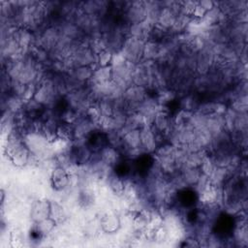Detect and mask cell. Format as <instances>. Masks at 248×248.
<instances>
[{
    "mask_svg": "<svg viewBox=\"0 0 248 248\" xmlns=\"http://www.w3.org/2000/svg\"><path fill=\"white\" fill-rule=\"evenodd\" d=\"M55 224H56V222L53 219H51L50 217H48L45 220H42V221L36 223L37 232L40 234H47L54 229Z\"/></svg>",
    "mask_w": 248,
    "mask_h": 248,
    "instance_id": "d6986e66",
    "label": "cell"
},
{
    "mask_svg": "<svg viewBox=\"0 0 248 248\" xmlns=\"http://www.w3.org/2000/svg\"><path fill=\"white\" fill-rule=\"evenodd\" d=\"M111 66H104L95 69L92 78L86 82L87 84H102L111 80Z\"/></svg>",
    "mask_w": 248,
    "mask_h": 248,
    "instance_id": "9c48e42d",
    "label": "cell"
},
{
    "mask_svg": "<svg viewBox=\"0 0 248 248\" xmlns=\"http://www.w3.org/2000/svg\"><path fill=\"white\" fill-rule=\"evenodd\" d=\"M152 25L149 24L147 21H141L138 23H132L128 26V36L137 38L143 42L149 40L150 32L152 29Z\"/></svg>",
    "mask_w": 248,
    "mask_h": 248,
    "instance_id": "52a82bcc",
    "label": "cell"
},
{
    "mask_svg": "<svg viewBox=\"0 0 248 248\" xmlns=\"http://www.w3.org/2000/svg\"><path fill=\"white\" fill-rule=\"evenodd\" d=\"M71 174L63 167H56L50 174V180L55 190H63L70 184Z\"/></svg>",
    "mask_w": 248,
    "mask_h": 248,
    "instance_id": "8992f818",
    "label": "cell"
},
{
    "mask_svg": "<svg viewBox=\"0 0 248 248\" xmlns=\"http://www.w3.org/2000/svg\"><path fill=\"white\" fill-rule=\"evenodd\" d=\"M96 56H97V64L99 67L108 66L111 64L113 52L110 51L109 49L106 48V49H103L102 51H100L99 53H97Z\"/></svg>",
    "mask_w": 248,
    "mask_h": 248,
    "instance_id": "ffe728a7",
    "label": "cell"
},
{
    "mask_svg": "<svg viewBox=\"0 0 248 248\" xmlns=\"http://www.w3.org/2000/svg\"><path fill=\"white\" fill-rule=\"evenodd\" d=\"M94 71H95V69L92 68V65L91 66H80V67H76V68L72 69V72L70 73L69 76L73 79H75L78 83L83 85L92 78Z\"/></svg>",
    "mask_w": 248,
    "mask_h": 248,
    "instance_id": "7c38bea8",
    "label": "cell"
},
{
    "mask_svg": "<svg viewBox=\"0 0 248 248\" xmlns=\"http://www.w3.org/2000/svg\"><path fill=\"white\" fill-rule=\"evenodd\" d=\"M101 227L107 232H114L120 228V219L115 213L108 212L101 219Z\"/></svg>",
    "mask_w": 248,
    "mask_h": 248,
    "instance_id": "5bb4252c",
    "label": "cell"
},
{
    "mask_svg": "<svg viewBox=\"0 0 248 248\" xmlns=\"http://www.w3.org/2000/svg\"><path fill=\"white\" fill-rule=\"evenodd\" d=\"M144 44L145 42L141 40L128 36L123 43L120 52L127 61L138 65L142 61Z\"/></svg>",
    "mask_w": 248,
    "mask_h": 248,
    "instance_id": "6da1fadb",
    "label": "cell"
},
{
    "mask_svg": "<svg viewBox=\"0 0 248 248\" xmlns=\"http://www.w3.org/2000/svg\"><path fill=\"white\" fill-rule=\"evenodd\" d=\"M199 169H200L201 172H202L203 175L209 177V176L212 174V172L214 171V170L216 169V164H215L214 158H213L212 156H209V155L207 154V155L202 159V163H201Z\"/></svg>",
    "mask_w": 248,
    "mask_h": 248,
    "instance_id": "ac0fdd59",
    "label": "cell"
},
{
    "mask_svg": "<svg viewBox=\"0 0 248 248\" xmlns=\"http://www.w3.org/2000/svg\"><path fill=\"white\" fill-rule=\"evenodd\" d=\"M232 108L237 113H244L247 110V97L246 94L237 97L232 104Z\"/></svg>",
    "mask_w": 248,
    "mask_h": 248,
    "instance_id": "44dd1931",
    "label": "cell"
},
{
    "mask_svg": "<svg viewBox=\"0 0 248 248\" xmlns=\"http://www.w3.org/2000/svg\"><path fill=\"white\" fill-rule=\"evenodd\" d=\"M119 152L118 149L109 145L105 146L100 150V160L108 167H114L119 163Z\"/></svg>",
    "mask_w": 248,
    "mask_h": 248,
    "instance_id": "8fae6325",
    "label": "cell"
},
{
    "mask_svg": "<svg viewBox=\"0 0 248 248\" xmlns=\"http://www.w3.org/2000/svg\"><path fill=\"white\" fill-rule=\"evenodd\" d=\"M49 217L56 223L62 222L66 218V212L64 207L57 202H50V214Z\"/></svg>",
    "mask_w": 248,
    "mask_h": 248,
    "instance_id": "e0dca14e",
    "label": "cell"
},
{
    "mask_svg": "<svg viewBox=\"0 0 248 248\" xmlns=\"http://www.w3.org/2000/svg\"><path fill=\"white\" fill-rule=\"evenodd\" d=\"M122 142L126 150L141 148L140 130H130L127 132H123Z\"/></svg>",
    "mask_w": 248,
    "mask_h": 248,
    "instance_id": "4fadbf2b",
    "label": "cell"
},
{
    "mask_svg": "<svg viewBox=\"0 0 248 248\" xmlns=\"http://www.w3.org/2000/svg\"><path fill=\"white\" fill-rule=\"evenodd\" d=\"M108 9L107 1H86L80 3V11L88 16L100 17L104 16Z\"/></svg>",
    "mask_w": 248,
    "mask_h": 248,
    "instance_id": "277c9868",
    "label": "cell"
},
{
    "mask_svg": "<svg viewBox=\"0 0 248 248\" xmlns=\"http://www.w3.org/2000/svg\"><path fill=\"white\" fill-rule=\"evenodd\" d=\"M50 214V202L46 200H39L32 203L30 209V217L35 222L38 223L49 217Z\"/></svg>",
    "mask_w": 248,
    "mask_h": 248,
    "instance_id": "5b68a950",
    "label": "cell"
},
{
    "mask_svg": "<svg viewBox=\"0 0 248 248\" xmlns=\"http://www.w3.org/2000/svg\"><path fill=\"white\" fill-rule=\"evenodd\" d=\"M202 172L198 167H183L180 179L184 186H196Z\"/></svg>",
    "mask_w": 248,
    "mask_h": 248,
    "instance_id": "30bf717a",
    "label": "cell"
},
{
    "mask_svg": "<svg viewBox=\"0 0 248 248\" xmlns=\"http://www.w3.org/2000/svg\"><path fill=\"white\" fill-rule=\"evenodd\" d=\"M141 148L146 153H151L157 149V140L155 130L150 125H145L140 129Z\"/></svg>",
    "mask_w": 248,
    "mask_h": 248,
    "instance_id": "3957f363",
    "label": "cell"
},
{
    "mask_svg": "<svg viewBox=\"0 0 248 248\" xmlns=\"http://www.w3.org/2000/svg\"><path fill=\"white\" fill-rule=\"evenodd\" d=\"M198 4L202 9H204L206 12L210 11L211 9H213L215 7V2H213L211 0H201V1H198Z\"/></svg>",
    "mask_w": 248,
    "mask_h": 248,
    "instance_id": "cb8c5ba5",
    "label": "cell"
},
{
    "mask_svg": "<svg viewBox=\"0 0 248 248\" xmlns=\"http://www.w3.org/2000/svg\"><path fill=\"white\" fill-rule=\"evenodd\" d=\"M185 246L187 247H199L200 243L194 238H188L185 240Z\"/></svg>",
    "mask_w": 248,
    "mask_h": 248,
    "instance_id": "d4e9b609",
    "label": "cell"
},
{
    "mask_svg": "<svg viewBox=\"0 0 248 248\" xmlns=\"http://www.w3.org/2000/svg\"><path fill=\"white\" fill-rule=\"evenodd\" d=\"M168 233H169V232H168L167 228L164 227L163 225H161L160 227H158L154 230L152 236H153L154 240H156L157 242H163L164 240L167 239Z\"/></svg>",
    "mask_w": 248,
    "mask_h": 248,
    "instance_id": "603a6c76",
    "label": "cell"
},
{
    "mask_svg": "<svg viewBox=\"0 0 248 248\" xmlns=\"http://www.w3.org/2000/svg\"><path fill=\"white\" fill-rule=\"evenodd\" d=\"M57 138L64 140L66 141H72L75 140V129L74 125L65 121L58 124L57 127Z\"/></svg>",
    "mask_w": 248,
    "mask_h": 248,
    "instance_id": "9a60e30c",
    "label": "cell"
},
{
    "mask_svg": "<svg viewBox=\"0 0 248 248\" xmlns=\"http://www.w3.org/2000/svg\"><path fill=\"white\" fill-rule=\"evenodd\" d=\"M175 98V93L169 90H164L162 93L159 94L157 98V102L160 106H167L168 103L171 102Z\"/></svg>",
    "mask_w": 248,
    "mask_h": 248,
    "instance_id": "7402d4cb",
    "label": "cell"
},
{
    "mask_svg": "<svg viewBox=\"0 0 248 248\" xmlns=\"http://www.w3.org/2000/svg\"><path fill=\"white\" fill-rule=\"evenodd\" d=\"M108 184L114 194L118 196L123 195L126 182L117 173H111L108 175Z\"/></svg>",
    "mask_w": 248,
    "mask_h": 248,
    "instance_id": "2e32d148",
    "label": "cell"
},
{
    "mask_svg": "<svg viewBox=\"0 0 248 248\" xmlns=\"http://www.w3.org/2000/svg\"><path fill=\"white\" fill-rule=\"evenodd\" d=\"M177 14L178 13L175 12L172 8L163 6V8L161 9L160 14H159L158 22L156 24L162 26L165 29L170 30L175 21Z\"/></svg>",
    "mask_w": 248,
    "mask_h": 248,
    "instance_id": "ba28073f",
    "label": "cell"
},
{
    "mask_svg": "<svg viewBox=\"0 0 248 248\" xmlns=\"http://www.w3.org/2000/svg\"><path fill=\"white\" fill-rule=\"evenodd\" d=\"M122 8L129 24L141 22L146 19V6L144 1L123 2Z\"/></svg>",
    "mask_w": 248,
    "mask_h": 248,
    "instance_id": "7a4b0ae2",
    "label": "cell"
}]
</instances>
